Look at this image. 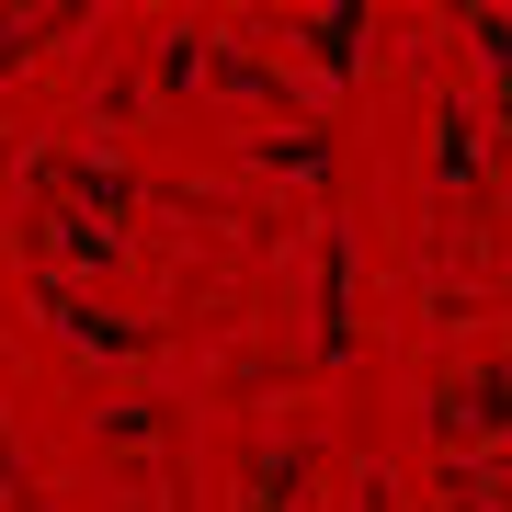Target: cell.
<instances>
[{
	"mask_svg": "<svg viewBox=\"0 0 512 512\" xmlns=\"http://www.w3.org/2000/svg\"><path fill=\"white\" fill-rule=\"evenodd\" d=\"M478 69L501 80V114H512V23H478Z\"/></svg>",
	"mask_w": 512,
	"mask_h": 512,
	"instance_id": "obj_1",
	"label": "cell"
}]
</instances>
